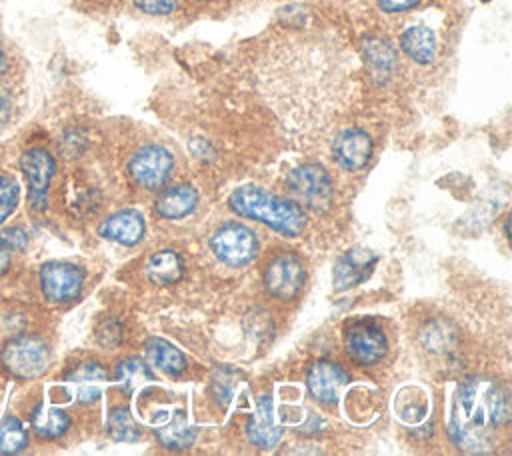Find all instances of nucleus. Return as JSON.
<instances>
[{"mask_svg": "<svg viewBox=\"0 0 512 456\" xmlns=\"http://www.w3.org/2000/svg\"><path fill=\"white\" fill-rule=\"evenodd\" d=\"M158 440L168 448H186L194 442V428L188 424L184 412H174L166 424L156 426Z\"/></svg>", "mask_w": 512, "mask_h": 456, "instance_id": "4be33fe9", "label": "nucleus"}, {"mask_svg": "<svg viewBox=\"0 0 512 456\" xmlns=\"http://www.w3.org/2000/svg\"><path fill=\"white\" fill-rule=\"evenodd\" d=\"M198 194L192 186L180 184L164 190L156 200V212L166 220H178L196 210Z\"/></svg>", "mask_w": 512, "mask_h": 456, "instance_id": "dca6fc26", "label": "nucleus"}, {"mask_svg": "<svg viewBox=\"0 0 512 456\" xmlns=\"http://www.w3.org/2000/svg\"><path fill=\"white\" fill-rule=\"evenodd\" d=\"M122 338V328L116 320H108V322H102L100 328L96 330V340L100 346L104 348H112L120 342Z\"/></svg>", "mask_w": 512, "mask_h": 456, "instance_id": "cd10ccee", "label": "nucleus"}, {"mask_svg": "<svg viewBox=\"0 0 512 456\" xmlns=\"http://www.w3.org/2000/svg\"><path fill=\"white\" fill-rule=\"evenodd\" d=\"M144 352H146L148 360L154 366H158L160 370H164L166 374L176 376L186 368V356L164 338H150L146 342Z\"/></svg>", "mask_w": 512, "mask_h": 456, "instance_id": "6ab92c4d", "label": "nucleus"}, {"mask_svg": "<svg viewBox=\"0 0 512 456\" xmlns=\"http://www.w3.org/2000/svg\"><path fill=\"white\" fill-rule=\"evenodd\" d=\"M376 264V256L364 248L348 250L344 256L338 258L334 266V288L348 290L364 280H368L372 268Z\"/></svg>", "mask_w": 512, "mask_h": 456, "instance_id": "ddd939ff", "label": "nucleus"}, {"mask_svg": "<svg viewBox=\"0 0 512 456\" xmlns=\"http://www.w3.org/2000/svg\"><path fill=\"white\" fill-rule=\"evenodd\" d=\"M366 56H368V62H370L372 70L380 72V74H388L394 66V60H396L388 42H382V40L368 42L366 44Z\"/></svg>", "mask_w": 512, "mask_h": 456, "instance_id": "a878e982", "label": "nucleus"}, {"mask_svg": "<svg viewBox=\"0 0 512 456\" xmlns=\"http://www.w3.org/2000/svg\"><path fill=\"white\" fill-rule=\"evenodd\" d=\"M174 168V158L172 154L158 144H148L142 146L140 150L134 152L128 164V172L132 180L142 186L144 190H160Z\"/></svg>", "mask_w": 512, "mask_h": 456, "instance_id": "39448f33", "label": "nucleus"}, {"mask_svg": "<svg viewBox=\"0 0 512 456\" xmlns=\"http://www.w3.org/2000/svg\"><path fill=\"white\" fill-rule=\"evenodd\" d=\"M334 158L344 170H360L372 154V138L360 128H348L334 140Z\"/></svg>", "mask_w": 512, "mask_h": 456, "instance_id": "9b49d317", "label": "nucleus"}, {"mask_svg": "<svg viewBox=\"0 0 512 456\" xmlns=\"http://www.w3.org/2000/svg\"><path fill=\"white\" fill-rule=\"evenodd\" d=\"M20 188L16 180L8 174H0V224L14 212L18 204Z\"/></svg>", "mask_w": 512, "mask_h": 456, "instance_id": "bb28decb", "label": "nucleus"}, {"mask_svg": "<svg viewBox=\"0 0 512 456\" xmlns=\"http://www.w3.org/2000/svg\"><path fill=\"white\" fill-rule=\"evenodd\" d=\"M210 246H212L214 254L218 256V260H222L230 266L248 264L258 254L256 234L240 222L222 224L214 232V236L210 240Z\"/></svg>", "mask_w": 512, "mask_h": 456, "instance_id": "20e7f679", "label": "nucleus"}, {"mask_svg": "<svg viewBox=\"0 0 512 456\" xmlns=\"http://www.w3.org/2000/svg\"><path fill=\"white\" fill-rule=\"evenodd\" d=\"M104 380L106 370L98 362H86L68 376V382L76 386V396L80 402H94L100 396V384Z\"/></svg>", "mask_w": 512, "mask_h": 456, "instance_id": "aec40b11", "label": "nucleus"}, {"mask_svg": "<svg viewBox=\"0 0 512 456\" xmlns=\"http://www.w3.org/2000/svg\"><path fill=\"white\" fill-rule=\"evenodd\" d=\"M176 2H178V0H134V4H136L142 12L152 14V16L170 14V12L176 8Z\"/></svg>", "mask_w": 512, "mask_h": 456, "instance_id": "c756f323", "label": "nucleus"}, {"mask_svg": "<svg viewBox=\"0 0 512 456\" xmlns=\"http://www.w3.org/2000/svg\"><path fill=\"white\" fill-rule=\"evenodd\" d=\"M344 344L350 358H354L362 366L376 364L386 354V348H388L384 330L372 320L352 322L346 328Z\"/></svg>", "mask_w": 512, "mask_h": 456, "instance_id": "6e6552de", "label": "nucleus"}, {"mask_svg": "<svg viewBox=\"0 0 512 456\" xmlns=\"http://www.w3.org/2000/svg\"><path fill=\"white\" fill-rule=\"evenodd\" d=\"M50 352L42 338L22 334L6 342L2 350V366L20 380H34L48 368Z\"/></svg>", "mask_w": 512, "mask_h": 456, "instance_id": "7ed1b4c3", "label": "nucleus"}, {"mask_svg": "<svg viewBox=\"0 0 512 456\" xmlns=\"http://www.w3.org/2000/svg\"><path fill=\"white\" fill-rule=\"evenodd\" d=\"M108 432L114 440H120V442H134L140 436V430L126 408H114L110 412Z\"/></svg>", "mask_w": 512, "mask_h": 456, "instance_id": "393cba45", "label": "nucleus"}, {"mask_svg": "<svg viewBox=\"0 0 512 456\" xmlns=\"http://www.w3.org/2000/svg\"><path fill=\"white\" fill-rule=\"evenodd\" d=\"M306 272L300 258L294 254H280L276 256L266 272H264V286L276 298H292L304 286Z\"/></svg>", "mask_w": 512, "mask_h": 456, "instance_id": "1a4fd4ad", "label": "nucleus"}, {"mask_svg": "<svg viewBox=\"0 0 512 456\" xmlns=\"http://www.w3.org/2000/svg\"><path fill=\"white\" fill-rule=\"evenodd\" d=\"M28 444V434L22 422L14 416H8L0 422V452L16 454Z\"/></svg>", "mask_w": 512, "mask_h": 456, "instance_id": "b1692460", "label": "nucleus"}, {"mask_svg": "<svg viewBox=\"0 0 512 456\" xmlns=\"http://www.w3.org/2000/svg\"><path fill=\"white\" fill-rule=\"evenodd\" d=\"M144 232H146L144 216L134 208H126L108 216L100 226V234L106 240L118 242L122 246L138 244L144 238Z\"/></svg>", "mask_w": 512, "mask_h": 456, "instance_id": "4468645a", "label": "nucleus"}, {"mask_svg": "<svg viewBox=\"0 0 512 456\" xmlns=\"http://www.w3.org/2000/svg\"><path fill=\"white\" fill-rule=\"evenodd\" d=\"M20 168L28 180V200L34 210H44L46 206V190L56 170L54 158L42 150L32 148L20 156Z\"/></svg>", "mask_w": 512, "mask_h": 456, "instance_id": "9d476101", "label": "nucleus"}, {"mask_svg": "<svg viewBox=\"0 0 512 456\" xmlns=\"http://www.w3.org/2000/svg\"><path fill=\"white\" fill-rule=\"evenodd\" d=\"M10 112H12L10 98H8L6 90H4V88H0V130L8 124V120H10Z\"/></svg>", "mask_w": 512, "mask_h": 456, "instance_id": "2f4dec72", "label": "nucleus"}, {"mask_svg": "<svg viewBox=\"0 0 512 456\" xmlns=\"http://www.w3.org/2000/svg\"><path fill=\"white\" fill-rule=\"evenodd\" d=\"M308 390L320 402H336L348 384V374L334 362L320 360L308 372Z\"/></svg>", "mask_w": 512, "mask_h": 456, "instance_id": "f8f14e48", "label": "nucleus"}, {"mask_svg": "<svg viewBox=\"0 0 512 456\" xmlns=\"http://www.w3.org/2000/svg\"><path fill=\"white\" fill-rule=\"evenodd\" d=\"M26 242H28V236L24 230L20 228H6V230H0V246L8 252H20L26 248Z\"/></svg>", "mask_w": 512, "mask_h": 456, "instance_id": "c85d7f7f", "label": "nucleus"}, {"mask_svg": "<svg viewBox=\"0 0 512 456\" xmlns=\"http://www.w3.org/2000/svg\"><path fill=\"white\" fill-rule=\"evenodd\" d=\"M8 266H10V252L0 246V276L8 270Z\"/></svg>", "mask_w": 512, "mask_h": 456, "instance_id": "473e14b6", "label": "nucleus"}, {"mask_svg": "<svg viewBox=\"0 0 512 456\" xmlns=\"http://www.w3.org/2000/svg\"><path fill=\"white\" fill-rule=\"evenodd\" d=\"M184 274V262L174 250H158L146 262V276L158 286H170Z\"/></svg>", "mask_w": 512, "mask_h": 456, "instance_id": "f3484780", "label": "nucleus"}, {"mask_svg": "<svg viewBox=\"0 0 512 456\" xmlns=\"http://www.w3.org/2000/svg\"><path fill=\"white\" fill-rule=\"evenodd\" d=\"M290 192L312 210H326L332 202V182L320 164H302L288 174Z\"/></svg>", "mask_w": 512, "mask_h": 456, "instance_id": "423d86ee", "label": "nucleus"}, {"mask_svg": "<svg viewBox=\"0 0 512 456\" xmlns=\"http://www.w3.org/2000/svg\"><path fill=\"white\" fill-rule=\"evenodd\" d=\"M420 0H378L380 8L384 12H404V10H410L418 4Z\"/></svg>", "mask_w": 512, "mask_h": 456, "instance_id": "7c9ffc66", "label": "nucleus"}, {"mask_svg": "<svg viewBox=\"0 0 512 456\" xmlns=\"http://www.w3.org/2000/svg\"><path fill=\"white\" fill-rule=\"evenodd\" d=\"M40 288L48 302L64 304L74 300L84 284V272L70 262L54 260L40 266Z\"/></svg>", "mask_w": 512, "mask_h": 456, "instance_id": "0eeeda50", "label": "nucleus"}, {"mask_svg": "<svg viewBox=\"0 0 512 456\" xmlns=\"http://www.w3.org/2000/svg\"><path fill=\"white\" fill-rule=\"evenodd\" d=\"M6 68V58H4V54L0 52V72Z\"/></svg>", "mask_w": 512, "mask_h": 456, "instance_id": "72a5a7b5", "label": "nucleus"}, {"mask_svg": "<svg viewBox=\"0 0 512 456\" xmlns=\"http://www.w3.org/2000/svg\"><path fill=\"white\" fill-rule=\"evenodd\" d=\"M400 50L418 64H430L436 54L434 32L426 26H410L400 36Z\"/></svg>", "mask_w": 512, "mask_h": 456, "instance_id": "a211bd4d", "label": "nucleus"}, {"mask_svg": "<svg viewBox=\"0 0 512 456\" xmlns=\"http://www.w3.org/2000/svg\"><path fill=\"white\" fill-rule=\"evenodd\" d=\"M246 436L258 448H274L280 442L282 430L274 424L272 416V400L262 396L256 404V412L246 422Z\"/></svg>", "mask_w": 512, "mask_h": 456, "instance_id": "2eb2a0df", "label": "nucleus"}, {"mask_svg": "<svg viewBox=\"0 0 512 456\" xmlns=\"http://www.w3.org/2000/svg\"><path fill=\"white\" fill-rule=\"evenodd\" d=\"M68 426H70V418L60 408L40 404L32 412V428L42 438L54 440V438L62 436L68 430Z\"/></svg>", "mask_w": 512, "mask_h": 456, "instance_id": "412c9836", "label": "nucleus"}, {"mask_svg": "<svg viewBox=\"0 0 512 456\" xmlns=\"http://www.w3.org/2000/svg\"><path fill=\"white\" fill-rule=\"evenodd\" d=\"M508 420L504 392L484 380H468L460 386L450 414L454 442L468 452H484L492 442V432Z\"/></svg>", "mask_w": 512, "mask_h": 456, "instance_id": "f257e3e1", "label": "nucleus"}, {"mask_svg": "<svg viewBox=\"0 0 512 456\" xmlns=\"http://www.w3.org/2000/svg\"><path fill=\"white\" fill-rule=\"evenodd\" d=\"M116 380L122 388L124 394H130L134 392L138 386L146 384V382H152L154 380V374L150 372V368L138 360V358H126L122 360L118 366H116Z\"/></svg>", "mask_w": 512, "mask_h": 456, "instance_id": "5701e85b", "label": "nucleus"}, {"mask_svg": "<svg viewBox=\"0 0 512 456\" xmlns=\"http://www.w3.org/2000/svg\"><path fill=\"white\" fill-rule=\"evenodd\" d=\"M228 204L238 216L262 222L284 236H298L306 228V214L296 202L272 196L254 186L236 188Z\"/></svg>", "mask_w": 512, "mask_h": 456, "instance_id": "f03ea898", "label": "nucleus"}]
</instances>
